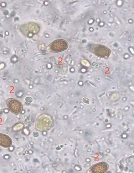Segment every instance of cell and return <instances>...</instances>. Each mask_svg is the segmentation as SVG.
Returning a JSON list of instances; mask_svg holds the SVG:
<instances>
[{
	"label": "cell",
	"mask_w": 134,
	"mask_h": 173,
	"mask_svg": "<svg viewBox=\"0 0 134 173\" xmlns=\"http://www.w3.org/2000/svg\"><path fill=\"white\" fill-rule=\"evenodd\" d=\"M93 51L95 54L98 55L105 57L109 55L110 51L109 49L105 46L100 45H96L93 46Z\"/></svg>",
	"instance_id": "3"
},
{
	"label": "cell",
	"mask_w": 134,
	"mask_h": 173,
	"mask_svg": "<svg viewBox=\"0 0 134 173\" xmlns=\"http://www.w3.org/2000/svg\"><path fill=\"white\" fill-rule=\"evenodd\" d=\"M12 140L9 136L0 133V145L5 148L10 147L12 144Z\"/></svg>",
	"instance_id": "4"
},
{
	"label": "cell",
	"mask_w": 134,
	"mask_h": 173,
	"mask_svg": "<svg viewBox=\"0 0 134 173\" xmlns=\"http://www.w3.org/2000/svg\"><path fill=\"white\" fill-rule=\"evenodd\" d=\"M107 169L106 165L104 163L97 164L93 166L92 171L93 173H102L106 171Z\"/></svg>",
	"instance_id": "5"
},
{
	"label": "cell",
	"mask_w": 134,
	"mask_h": 173,
	"mask_svg": "<svg viewBox=\"0 0 134 173\" xmlns=\"http://www.w3.org/2000/svg\"><path fill=\"white\" fill-rule=\"evenodd\" d=\"M10 110L15 113H18L21 110L22 106L19 102L13 99H9L7 101Z\"/></svg>",
	"instance_id": "2"
},
{
	"label": "cell",
	"mask_w": 134,
	"mask_h": 173,
	"mask_svg": "<svg viewBox=\"0 0 134 173\" xmlns=\"http://www.w3.org/2000/svg\"><path fill=\"white\" fill-rule=\"evenodd\" d=\"M68 46V44L66 41L59 40L55 41L52 43L51 48L53 51L58 52L65 50Z\"/></svg>",
	"instance_id": "1"
}]
</instances>
